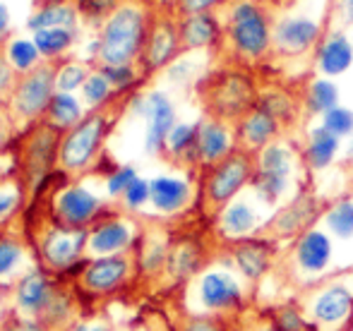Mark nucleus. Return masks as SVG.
<instances>
[{
	"mask_svg": "<svg viewBox=\"0 0 353 331\" xmlns=\"http://www.w3.org/2000/svg\"><path fill=\"white\" fill-rule=\"evenodd\" d=\"M252 180H255L257 195H260L265 202H276L288 187V178L267 175V173H255V178H252Z\"/></svg>",
	"mask_w": 353,
	"mask_h": 331,
	"instance_id": "c03bdc74",
	"label": "nucleus"
},
{
	"mask_svg": "<svg viewBox=\"0 0 353 331\" xmlns=\"http://www.w3.org/2000/svg\"><path fill=\"white\" fill-rule=\"evenodd\" d=\"M63 132L48 125L46 120L34 122L24 137L19 140L14 164H17V178L24 187V195L32 197L41 190V185L58 171V147H61Z\"/></svg>",
	"mask_w": 353,
	"mask_h": 331,
	"instance_id": "20e7f679",
	"label": "nucleus"
},
{
	"mask_svg": "<svg viewBox=\"0 0 353 331\" xmlns=\"http://www.w3.org/2000/svg\"><path fill=\"white\" fill-rule=\"evenodd\" d=\"M24 187L19 182V178H0V221L10 219L14 211L19 209L24 200Z\"/></svg>",
	"mask_w": 353,
	"mask_h": 331,
	"instance_id": "58836bf2",
	"label": "nucleus"
},
{
	"mask_svg": "<svg viewBox=\"0 0 353 331\" xmlns=\"http://www.w3.org/2000/svg\"><path fill=\"white\" fill-rule=\"evenodd\" d=\"M255 221V209L248 202H228V206L221 214V231L231 238H238V235H245L248 231H252Z\"/></svg>",
	"mask_w": 353,
	"mask_h": 331,
	"instance_id": "cd10ccee",
	"label": "nucleus"
},
{
	"mask_svg": "<svg viewBox=\"0 0 353 331\" xmlns=\"http://www.w3.org/2000/svg\"><path fill=\"white\" fill-rule=\"evenodd\" d=\"M353 300H351V293L344 288V286H334V288L325 290V293L317 298L315 303V317L320 322H339L349 314Z\"/></svg>",
	"mask_w": 353,
	"mask_h": 331,
	"instance_id": "a878e982",
	"label": "nucleus"
},
{
	"mask_svg": "<svg viewBox=\"0 0 353 331\" xmlns=\"http://www.w3.org/2000/svg\"><path fill=\"white\" fill-rule=\"evenodd\" d=\"M334 14L341 24H353V0H334Z\"/></svg>",
	"mask_w": 353,
	"mask_h": 331,
	"instance_id": "6e6d98bb",
	"label": "nucleus"
},
{
	"mask_svg": "<svg viewBox=\"0 0 353 331\" xmlns=\"http://www.w3.org/2000/svg\"><path fill=\"white\" fill-rule=\"evenodd\" d=\"M200 266V250L190 243H181L178 248H173L168 252V261H166V271L173 279H185L192 271Z\"/></svg>",
	"mask_w": 353,
	"mask_h": 331,
	"instance_id": "72a5a7b5",
	"label": "nucleus"
},
{
	"mask_svg": "<svg viewBox=\"0 0 353 331\" xmlns=\"http://www.w3.org/2000/svg\"><path fill=\"white\" fill-rule=\"evenodd\" d=\"M5 61L14 67L17 75H24V72L34 70V67L43 63L37 43L27 41V39H12V41H8V46H5Z\"/></svg>",
	"mask_w": 353,
	"mask_h": 331,
	"instance_id": "c85d7f7f",
	"label": "nucleus"
},
{
	"mask_svg": "<svg viewBox=\"0 0 353 331\" xmlns=\"http://www.w3.org/2000/svg\"><path fill=\"white\" fill-rule=\"evenodd\" d=\"M68 331H72V329H68Z\"/></svg>",
	"mask_w": 353,
	"mask_h": 331,
	"instance_id": "680f3d73",
	"label": "nucleus"
},
{
	"mask_svg": "<svg viewBox=\"0 0 353 331\" xmlns=\"http://www.w3.org/2000/svg\"><path fill=\"white\" fill-rule=\"evenodd\" d=\"M128 92H118L113 101L106 106L94 108V111L84 113V118L68 132H63L61 147H58V171L61 175L77 178L84 175L89 168L97 166L101 159L103 145H106L108 132L113 130V122L118 120L121 106L128 101Z\"/></svg>",
	"mask_w": 353,
	"mask_h": 331,
	"instance_id": "f03ea898",
	"label": "nucleus"
},
{
	"mask_svg": "<svg viewBox=\"0 0 353 331\" xmlns=\"http://www.w3.org/2000/svg\"><path fill=\"white\" fill-rule=\"evenodd\" d=\"M103 216V202L77 182L61 187L51 200V221L68 228H92Z\"/></svg>",
	"mask_w": 353,
	"mask_h": 331,
	"instance_id": "9d476101",
	"label": "nucleus"
},
{
	"mask_svg": "<svg viewBox=\"0 0 353 331\" xmlns=\"http://www.w3.org/2000/svg\"><path fill=\"white\" fill-rule=\"evenodd\" d=\"M226 3H231V0H176V10L181 17H185V14L214 12V10Z\"/></svg>",
	"mask_w": 353,
	"mask_h": 331,
	"instance_id": "3c124183",
	"label": "nucleus"
},
{
	"mask_svg": "<svg viewBox=\"0 0 353 331\" xmlns=\"http://www.w3.org/2000/svg\"><path fill=\"white\" fill-rule=\"evenodd\" d=\"M327 224H330L332 233L339 238H351L353 235V202H339L330 209L327 214Z\"/></svg>",
	"mask_w": 353,
	"mask_h": 331,
	"instance_id": "ea45409f",
	"label": "nucleus"
},
{
	"mask_svg": "<svg viewBox=\"0 0 353 331\" xmlns=\"http://www.w3.org/2000/svg\"><path fill=\"white\" fill-rule=\"evenodd\" d=\"M14 130H17V122H14L12 113H10V106L0 101V159H3L5 151H8L10 142H12V137H14ZM0 178H5L3 173H0Z\"/></svg>",
	"mask_w": 353,
	"mask_h": 331,
	"instance_id": "09e8293b",
	"label": "nucleus"
},
{
	"mask_svg": "<svg viewBox=\"0 0 353 331\" xmlns=\"http://www.w3.org/2000/svg\"><path fill=\"white\" fill-rule=\"evenodd\" d=\"M226 41L245 61H260L274 46V24L257 0H231L226 10Z\"/></svg>",
	"mask_w": 353,
	"mask_h": 331,
	"instance_id": "39448f33",
	"label": "nucleus"
},
{
	"mask_svg": "<svg viewBox=\"0 0 353 331\" xmlns=\"http://www.w3.org/2000/svg\"><path fill=\"white\" fill-rule=\"evenodd\" d=\"M183 51L181 43V29H178V19L168 17V14H157L152 17V27H149V36L144 43V51L140 58L142 72H157L171 65Z\"/></svg>",
	"mask_w": 353,
	"mask_h": 331,
	"instance_id": "ddd939ff",
	"label": "nucleus"
},
{
	"mask_svg": "<svg viewBox=\"0 0 353 331\" xmlns=\"http://www.w3.org/2000/svg\"><path fill=\"white\" fill-rule=\"evenodd\" d=\"M137 271H140L137 269V257L130 255V252L108 255V257H92L77 271L74 284H77V288L87 298L101 300L125 288Z\"/></svg>",
	"mask_w": 353,
	"mask_h": 331,
	"instance_id": "6e6552de",
	"label": "nucleus"
},
{
	"mask_svg": "<svg viewBox=\"0 0 353 331\" xmlns=\"http://www.w3.org/2000/svg\"><path fill=\"white\" fill-rule=\"evenodd\" d=\"M24 245L17 238H10V235H0V279L10 271H14V266L22 261Z\"/></svg>",
	"mask_w": 353,
	"mask_h": 331,
	"instance_id": "37998d69",
	"label": "nucleus"
},
{
	"mask_svg": "<svg viewBox=\"0 0 353 331\" xmlns=\"http://www.w3.org/2000/svg\"><path fill=\"white\" fill-rule=\"evenodd\" d=\"M97 70L101 72V75L111 82V87L121 94L128 92V89L137 82V77H140V72L135 70V65H101V67H97Z\"/></svg>",
	"mask_w": 353,
	"mask_h": 331,
	"instance_id": "79ce46f5",
	"label": "nucleus"
},
{
	"mask_svg": "<svg viewBox=\"0 0 353 331\" xmlns=\"http://www.w3.org/2000/svg\"><path fill=\"white\" fill-rule=\"evenodd\" d=\"M8 295V286L5 284H0V303H3V298Z\"/></svg>",
	"mask_w": 353,
	"mask_h": 331,
	"instance_id": "bf43d9fd",
	"label": "nucleus"
},
{
	"mask_svg": "<svg viewBox=\"0 0 353 331\" xmlns=\"http://www.w3.org/2000/svg\"><path fill=\"white\" fill-rule=\"evenodd\" d=\"M181 29V43L183 51H200V48H212L221 41L226 34L221 19L216 12H200V14H185L178 19Z\"/></svg>",
	"mask_w": 353,
	"mask_h": 331,
	"instance_id": "f3484780",
	"label": "nucleus"
},
{
	"mask_svg": "<svg viewBox=\"0 0 353 331\" xmlns=\"http://www.w3.org/2000/svg\"><path fill=\"white\" fill-rule=\"evenodd\" d=\"M82 118H84V113H82V106H79L77 98H74L72 94L56 92V96H53V101H51V106H48L43 120H46L48 125L56 127V130L68 132L70 127L77 125Z\"/></svg>",
	"mask_w": 353,
	"mask_h": 331,
	"instance_id": "b1692460",
	"label": "nucleus"
},
{
	"mask_svg": "<svg viewBox=\"0 0 353 331\" xmlns=\"http://www.w3.org/2000/svg\"><path fill=\"white\" fill-rule=\"evenodd\" d=\"M178 331H226L221 319L216 317H205V314H192L185 322H181Z\"/></svg>",
	"mask_w": 353,
	"mask_h": 331,
	"instance_id": "603ef678",
	"label": "nucleus"
},
{
	"mask_svg": "<svg viewBox=\"0 0 353 331\" xmlns=\"http://www.w3.org/2000/svg\"><path fill=\"white\" fill-rule=\"evenodd\" d=\"M252 161L245 151H233L223 161L210 168L205 180V197L214 206H223L233 202V197L252 180Z\"/></svg>",
	"mask_w": 353,
	"mask_h": 331,
	"instance_id": "9b49d317",
	"label": "nucleus"
},
{
	"mask_svg": "<svg viewBox=\"0 0 353 331\" xmlns=\"http://www.w3.org/2000/svg\"><path fill=\"white\" fill-rule=\"evenodd\" d=\"M236 261L241 266V271L250 279H257V276L265 274L267 264H270V252H267L265 245H257V243H248L236 248Z\"/></svg>",
	"mask_w": 353,
	"mask_h": 331,
	"instance_id": "f704fd0d",
	"label": "nucleus"
},
{
	"mask_svg": "<svg viewBox=\"0 0 353 331\" xmlns=\"http://www.w3.org/2000/svg\"><path fill=\"white\" fill-rule=\"evenodd\" d=\"M140 111L147 118V135H144V149L149 154H161L166 149V140L171 130L178 125L176 122V108L171 98L161 92H152L142 96Z\"/></svg>",
	"mask_w": 353,
	"mask_h": 331,
	"instance_id": "4468645a",
	"label": "nucleus"
},
{
	"mask_svg": "<svg viewBox=\"0 0 353 331\" xmlns=\"http://www.w3.org/2000/svg\"><path fill=\"white\" fill-rule=\"evenodd\" d=\"M10 32V12L3 3H0V39H5Z\"/></svg>",
	"mask_w": 353,
	"mask_h": 331,
	"instance_id": "4d7b16f0",
	"label": "nucleus"
},
{
	"mask_svg": "<svg viewBox=\"0 0 353 331\" xmlns=\"http://www.w3.org/2000/svg\"><path fill=\"white\" fill-rule=\"evenodd\" d=\"M137 178V171L132 166H118L108 173L106 178V192L111 197H123L125 190L132 185V180Z\"/></svg>",
	"mask_w": 353,
	"mask_h": 331,
	"instance_id": "a18cd8bd",
	"label": "nucleus"
},
{
	"mask_svg": "<svg viewBox=\"0 0 353 331\" xmlns=\"http://www.w3.org/2000/svg\"><path fill=\"white\" fill-rule=\"evenodd\" d=\"M332 245L330 238L320 231H310L298 243V261L305 271H322L330 261Z\"/></svg>",
	"mask_w": 353,
	"mask_h": 331,
	"instance_id": "5701e85b",
	"label": "nucleus"
},
{
	"mask_svg": "<svg viewBox=\"0 0 353 331\" xmlns=\"http://www.w3.org/2000/svg\"><path fill=\"white\" fill-rule=\"evenodd\" d=\"M322 36L325 34H322L320 17H315L307 10H303V12L291 10V12L281 14L274 22V32H272L274 48L281 56H303L312 46H317Z\"/></svg>",
	"mask_w": 353,
	"mask_h": 331,
	"instance_id": "f8f14e48",
	"label": "nucleus"
},
{
	"mask_svg": "<svg viewBox=\"0 0 353 331\" xmlns=\"http://www.w3.org/2000/svg\"><path fill=\"white\" fill-rule=\"evenodd\" d=\"M336 151H339V137H334L325 127H312L310 130V142H307L305 159L312 168H327L334 161Z\"/></svg>",
	"mask_w": 353,
	"mask_h": 331,
	"instance_id": "393cba45",
	"label": "nucleus"
},
{
	"mask_svg": "<svg viewBox=\"0 0 353 331\" xmlns=\"http://www.w3.org/2000/svg\"><path fill=\"white\" fill-rule=\"evenodd\" d=\"M205 106L210 111V118L219 120H241L245 113H250L257 106V89L255 82L245 72L228 70L214 75L205 84Z\"/></svg>",
	"mask_w": 353,
	"mask_h": 331,
	"instance_id": "0eeeda50",
	"label": "nucleus"
},
{
	"mask_svg": "<svg viewBox=\"0 0 353 331\" xmlns=\"http://www.w3.org/2000/svg\"><path fill=\"white\" fill-rule=\"evenodd\" d=\"M152 27V12L144 0H121L101 22L94 43V65H135L140 63Z\"/></svg>",
	"mask_w": 353,
	"mask_h": 331,
	"instance_id": "f257e3e1",
	"label": "nucleus"
},
{
	"mask_svg": "<svg viewBox=\"0 0 353 331\" xmlns=\"http://www.w3.org/2000/svg\"><path fill=\"white\" fill-rule=\"evenodd\" d=\"M305 103H307V111L325 116L327 111L339 106V87L332 80H327V77L310 82V87L305 92Z\"/></svg>",
	"mask_w": 353,
	"mask_h": 331,
	"instance_id": "2f4dec72",
	"label": "nucleus"
},
{
	"mask_svg": "<svg viewBox=\"0 0 353 331\" xmlns=\"http://www.w3.org/2000/svg\"><path fill=\"white\" fill-rule=\"evenodd\" d=\"M152 187V202L157 206V211L161 214H176V211L185 209V204L190 202V185L181 178H171V175H159L154 180H149Z\"/></svg>",
	"mask_w": 353,
	"mask_h": 331,
	"instance_id": "412c9836",
	"label": "nucleus"
},
{
	"mask_svg": "<svg viewBox=\"0 0 353 331\" xmlns=\"http://www.w3.org/2000/svg\"><path fill=\"white\" fill-rule=\"evenodd\" d=\"M279 130H281V122L276 118H272L267 111L255 106L250 113H245L238 120L236 137L243 145V151H255L270 147L272 140L279 135Z\"/></svg>",
	"mask_w": 353,
	"mask_h": 331,
	"instance_id": "a211bd4d",
	"label": "nucleus"
},
{
	"mask_svg": "<svg viewBox=\"0 0 353 331\" xmlns=\"http://www.w3.org/2000/svg\"><path fill=\"white\" fill-rule=\"evenodd\" d=\"M32 41L37 43L41 58L58 63V58H63L72 48L74 32L72 29H41V32H34Z\"/></svg>",
	"mask_w": 353,
	"mask_h": 331,
	"instance_id": "bb28decb",
	"label": "nucleus"
},
{
	"mask_svg": "<svg viewBox=\"0 0 353 331\" xmlns=\"http://www.w3.org/2000/svg\"><path fill=\"white\" fill-rule=\"evenodd\" d=\"M231 154H233V132L226 120L207 118V120L197 122V147H195L197 164L212 168Z\"/></svg>",
	"mask_w": 353,
	"mask_h": 331,
	"instance_id": "dca6fc26",
	"label": "nucleus"
},
{
	"mask_svg": "<svg viewBox=\"0 0 353 331\" xmlns=\"http://www.w3.org/2000/svg\"><path fill=\"white\" fill-rule=\"evenodd\" d=\"M77 17L79 10L70 0H48L29 17L27 27L32 32H41V29H72L74 32Z\"/></svg>",
	"mask_w": 353,
	"mask_h": 331,
	"instance_id": "4be33fe9",
	"label": "nucleus"
},
{
	"mask_svg": "<svg viewBox=\"0 0 353 331\" xmlns=\"http://www.w3.org/2000/svg\"><path fill=\"white\" fill-rule=\"evenodd\" d=\"M200 300L207 310H214V312L231 310L241 303V288L228 274L212 271L200 281Z\"/></svg>",
	"mask_w": 353,
	"mask_h": 331,
	"instance_id": "aec40b11",
	"label": "nucleus"
},
{
	"mask_svg": "<svg viewBox=\"0 0 353 331\" xmlns=\"http://www.w3.org/2000/svg\"><path fill=\"white\" fill-rule=\"evenodd\" d=\"M121 0H74V8L87 19H106Z\"/></svg>",
	"mask_w": 353,
	"mask_h": 331,
	"instance_id": "49530a36",
	"label": "nucleus"
},
{
	"mask_svg": "<svg viewBox=\"0 0 353 331\" xmlns=\"http://www.w3.org/2000/svg\"><path fill=\"white\" fill-rule=\"evenodd\" d=\"M149 197H152L149 180H144V178L137 175L135 180H132V185L125 190V195H123V204H125L128 209H140L142 204L149 202Z\"/></svg>",
	"mask_w": 353,
	"mask_h": 331,
	"instance_id": "de8ad7c7",
	"label": "nucleus"
},
{
	"mask_svg": "<svg viewBox=\"0 0 353 331\" xmlns=\"http://www.w3.org/2000/svg\"><path fill=\"white\" fill-rule=\"evenodd\" d=\"M72 331H118V329L103 327V324H79V327H74Z\"/></svg>",
	"mask_w": 353,
	"mask_h": 331,
	"instance_id": "13d9d810",
	"label": "nucleus"
},
{
	"mask_svg": "<svg viewBox=\"0 0 353 331\" xmlns=\"http://www.w3.org/2000/svg\"><path fill=\"white\" fill-rule=\"evenodd\" d=\"M257 108L267 111L272 118H276L279 122H288L293 118V111H296V103H293V98L288 96L286 92L274 89V92L260 94V98H257Z\"/></svg>",
	"mask_w": 353,
	"mask_h": 331,
	"instance_id": "e433bc0d",
	"label": "nucleus"
},
{
	"mask_svg": "<svg viewBox=\"0 0 353 331\" xmlns=\"http://www.w3.org/2000/svg\"><path fill=\"white\" fill-rule=\"evenodd\" d=\"M351 41H353V36H351Z\"/></svg>",
	"mask_w": 353,
	"mask_h": 331,
	"instance_id": "e2e57ef3",
	"label": "nucleus"
},
{
	"mask_svg": "<svg viewBox=\"0 0 353 331\" xmlns=\"http://www.w3.org/2000/svg\"><path fill=\"white\" fill-rule=\"evenodd\" d=\"M293 168V156L291 149L283 145L272 142L270 147L260 151V159H257V173H267V175L276 178H288Z\"/></svg>",
	"mask_w": 353,
	"mask_h": 331,
	"instance_id": "7c9ffc66",
	"label": "nucleus"
},
{
	"mask_svg": "<svg viewBox=\"0 0 353 331\" xmlns=\"http://www.w3.org/2000/svg\"><path fill=\"white\" fill-rule=\"evenodd\" d=\"M315 61L322 75L339 77L353 65V41L344 32H330L317 43Z\"/></svg>",
	"mask_w": 353,
	"mask_h": 331,
	"instance_id": "6ab92c4d",
	"label": "nucleus"
},
{
	"mask_svg": "<svg viewBox=\"0 0 353 331\" xmlns=\"http://www.w3.org/2000/svg\"><path fill=\"white\" fill-rule=\"evenodd\" d=\"M303 322L296 310H283L279 314V331H301Z\"/></svg>",
	"mask_w": 353,
	"mask_h": 331,
	"instance_id": "5fc2aeb1",
	"label": "nucleus"
},
{
	"mask_svg": "<svg viewBox=\"0 0 353 331\" xmlns=\"http://www.w3.org/2000/svg\"><path fill=\"white\" fill-rule=\"evenodd\" d=\"M195 147H197V125L178 122L171 130V135H168L166 149L163 151H168L178 161H197Z\"/></svg>",
	"mask_w": 353,
	"mask_h": 331,
	"instance_id": "c756f323",
	"label": "nucleus"
},
{
	"mask_svg": "<svg viewBox=\"0 0 353 331\" xmlns=\"http://www.w3.org/2000/svg\"><path fill=\"white\" fill-rule=\"evenodd\" d=\"M89 243V228H68L48 221L37 240L39 261L48 274H65L82 261Z\"/></svg>",
	"mask_w": 353,
	"mask_h": 331,
	"instance_id": "1a4fd4ad",
	"label": "nucleus"
},
{
	"mask_svg": "<svg viewBox=\"0 0 353 331\" xmlns=\"http://www.w3.org/2000/svg\"><path fill=\"white\" fill-rule=\"evenodd\" d=\"M260 331H270V329H260Z\"/></svg>",
	"mask_w": 353,
	"mask_h": 331,
	"instance_id": "052dcab7",
	"label": "nucleus"
},
{
	"mask_svg": "<svg viewBox=\"0 0 353 331\" xmlns=\"http://www.w3.org/2000/svg\"><path fill=\"white\" fill-rule=\"evenodd\" d=\"M17 72H14V67L10 65L8 61H5V56H0V101L8 103L10 94H12L14 84H17Z\"/></svg>",
	"mask_w": 353,
	"mask_h": 331,
	"instance_id": "864d4df0",
	"label": "nucleus"
},
{
	"mask_svg": "<svg viewBox=\"0 0 353 331\" xmlns=\"http://www.w3.org/2000/svg\"><path fill=\"white\" fill-rule=\"evenodd\" d=\"M56 75H58V63L43 61L34 70L24 72L17 77L12 94L8 98L10 113H12L17 125H34L41 122L46 116L48 106H51L53 96H56Z\"/></svg>",
	"mask_w": 353,
	"mask_h": 331,
	"instance_id": "423d86ee",
	"label": "nucleus"
},
{
	"mask_svg": "<svg viewBox=\"0 0 353 331\" xmlns=\"http://www.w3.org/2000/svg\"><path fill=\"white\" fill-rule=\"evenodd\" d=\"M312 211H315V202H312L310 197H298L291 206H286V209L281 211L279 219L272 221V226H276V231H279L281 235H288V233H293V231L303 228V226L307 224V219L312 216Z\"/></svg>",
	"mask_w": 353,
	"mask_h": 331,
	"instance_id": "473e14b6",
	"label": "nucleus"
},
{
	"mask_svg": "<svg viewBox=\"0 0 353 331\" xmlns=\"http://www.w3.org/2000/svg\"><path fill=\"white\" fill-rule=\"evenodd\" d=\"M0 331H48L43 324H39L37 319H29L24 314H19L17 310L8 312L0 319Z\"/></svg>",
	"mask_w": 353,
	"mask_h": 331,
	"instance_id": "8fccbe9b",
	"label": "nucleus"
},
{
	"mask_svg": "<svg viewBox=\"0 0 353 331\" xmlns=\"http://www.w3.org/2000/svg\"><path fill=\"white\" fill-rule=\"evenodd\" d=\"M135 224L123 216H103L89 228V243L87 252L94 257H108V255H123L135 243Z\"/></svg>",
	"mask_w": 353,
	"mask_h": 331,
	"instance_id": "2eb2a0df",
	"label": "nucleus"
},
{
	"mask_svg": "<svg viewBox=\"0 0 353 331\" xmlns=\"http://www.w3.org/2000/svg\"><path fill=\"white\" fill-rule=\"evenodd\" d=\"M116 89L111 87V82L106 80V77L101 75V72L94 67L92 70V75L87 77V82H84V87H82V96H84V101H87V106L92 108H101V106H106L108 101H113L116 98Z\"/></svg>",
	"mask_w": 353,
	"mask_h": 331,
	"instance_id": "c9c22d12",
	"label": "nucleus"
},
{
	"mask_svg": "<svg viewBox=\"0 0 353 331\" xmlns=\"http://www.w3.org/2000/svg\"><path fill=\"white\" fill-rule=\"evenodd\" d=\"M14 308L19 314L37 319L48 331H68L74 314L72 298L53 284L48 271H27L14 284Z\"/></svg>",
	"mask_w": 353,
	"mask_h": 331,
	"instance_id": "7ed1b4c3",
	"label": "nucleus"
},
{
	"mask_svg": "<svg viewBox=\"0 0 353 331\" xmlns=\"http://www.w3.org/2000/svg\"><path fill=\"white\" fill-rule=\"evenodd\" d=\"M322 127L330 130L334 137H346L353 132V111L351 108H344V106H336L332 111H327L322 116Z\"/></svg>",
	"mask_w": 353,
	"mask_h": 331,
	"instance_id": "a19ab883",
	"label": "nucleus"
},
{
	"mask_svg": "<svg viewBox=\"0 0 353 331\" xmlns=\"http://www.w3.org/2000/svg\"><path fill=\"white\" fill-rule=\"evenodd\" d=\"M92 75L87 65L82 63H58V75H56V89L58 92H65V94H72L74 89H82L87 77Z\"/></svg>",
	"mask_w": 353,
	"mask_h": 331,
	"instance_id": "4c0bfd02",
	"label": "nucleus"
}]
</instances>
